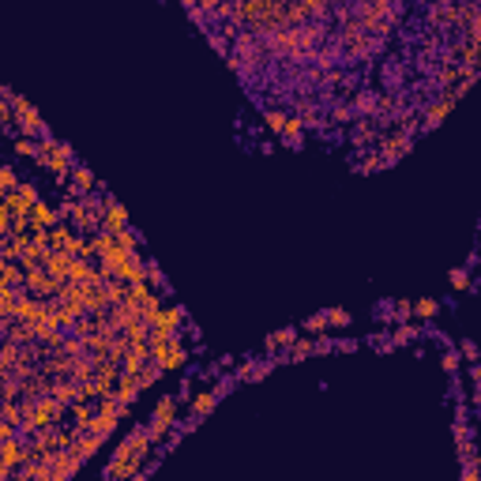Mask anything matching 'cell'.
<instances>
[{
    "label": "cell",
    "mask_w": 481,
    "mask_h": 481,
    "mask_svg": "<svg viewBox=\"0 0 481 481\" xmlns=\"http://www.w3.org/2000/svg\"><path fill=\"white\" fill-rule=\"evenodd\" d=\"M478 466H481V462H466V466H462V481H481Z\"/></svg>",
    "instance_id": "25"
},
{
    "label": "cell",
    "mask_w": 481,
    "mask_h": 481,
    "mask_svg": "<svg viewBox=\"0 0 481 481\" xmlns=\"http://www.w3.org/2000/svg\"><path fill=\"white\" fill-rule=\"evenodd\" d=\"M19 177H15V170H12V165H4V170H0V188H4V192H15V188H19Z\"/></svg>",
    "instance_id": "19"
},
{
    "label": "cell",
    "mask_w": 481,
    "mask_h": 481,
    "mask_svg": "<svg viewBox=\"0 0 481 481\" xmlns=\"http://www.w3.org/2000/svg\"><path fill=\"white\" fill-rule=\"evenodd\" d=\"M90 192H98L95 173H90L87 165H76V170H72V196L68 199H83V196H90Z\"/></svg>",
    "instance_id": "4"
},
{
    "label": "cell",
    "mask_w": 481,
    "mask_h": 481,
    "mask_svg": "<svg viewBox=\"0 0 481 481\" xmlns=\"http://www.w3.org/2000/svg\"><path fill=\"white\" fill-rule=\"evenodd\" d=\"M177 395H165V399H158V406H154V425H151V440L158 443L165 432L173 429V421H177Z\"/></svg>",
    "instance_id": "1"
},
{
    "label": "cell",
    "mask_w": 481,
    "mask_h": 481,
    "mask_svg": "<svg viewBox=\"0 0 481 481\" xmlns=\"http://www.w3.org/2000/svg\"><path fill=\"white\" fill-rule=\"evenodd\" d=\"M323 327H331V323H327V312H316L312 320H304V331H312V335H323Z\"/></svg>",
    "instance_id": "21"
},
{
    "label": "cell",
    "mask_w": 481,
    "mask_h": 481,
    "mask_svg": "<svg viewBox=\"0 0 481 481\" xmlns=\"http://www.w3.org/2000/svg\"><path fill=\"white\" fill-rule=\"evenodd\" d=\"M120 229H128V211L109 196L106 199V215H101V234H120Z\"/></svg>",
    "instance_id": "3"
},
{
    "label": "cell",
    "mask_w": 481,
    "mask_h": 481,
    "mask_svg": "<svg viewBox=\"0 0 481 481\" xmlns=\"http://www.w3.org/2000/svg\"><path fill=\"white\" fill-rule=\"evenodd\" d=\"M140 391H143V387H140V376L124 373V376H120V384L113 387V399H117L120 406H132V399H136Z\"/></svg>",
    "instance_id": "5"
},
{
    "label": "cell",
    "mask_w": 481,
    "mask_h": 481,
    "mask_svg": "<svg viewBox=\"0 0 481 481\" xmlns=\"http://www.w3.org/2000/svg\"><path fill=\"white\" fill-rule=\"evenodd\" d=\"M263 120H267V128H271V132H286V120H290V113H286V109H267L263 113Z\"/></svg>",
    "instance_id": "15"
},
{
    "label": "cell",
    "mask_w": 481,
    "mask_h": 481,
    "mask_svg": "<svg viewBox=\"0 0 481 481\" xmlns=\"http://www.w3.org/2000/svg\"><path fill=\"white\" fill-rule=\"evenodd\" d=\"M72 263H76V260H72L68 252H49V263H45V271H49L57 282H68V271H72Z\"/></svg>",
    "instance_id": "6"
},
{
    "label": "cell",
    "mask_w": 481,
    "mask_h": 481,
    "mask_svg": "<svg viewBox=\"0 0 481 481\" xmlns=\"http://www.w3.org/2000/svg\"><path fill=\"white\" fill-rule=\"evenodd\" d=\"M215 402H218V391H215V387H211V391H199L196 395V402H192V418H207V414L211 410H215Z\"/></svg>",
    "instance_id": "9"
},
{
    "label": "cell",
    "mask_w": 481,
    "mask_h": 481,
    "mask_svg": "<svg viewBox=\"0 0 481 481\" xmlns=\"http://www.w3.org/2000/svg\"><path fill=\"white\" fill-rule=\"evenodd\" d=\"M357 113H354V106H346V101H339V106H331V113H327V120L331 124H350Z\"/></svg>",
    "instance_id": "14"
},
{
    "label": "cell",
    "mask_w": 481,
    "mask_h": 481,
    "mask_svg": "<svg viewBox=\"0 0 481 481\" xmlns=\"http://www.w3.org/2000/svg\"><path fill=\"white\" fill-rule=\"evenodd\" d=\"M354 346H357L354 339H342V342H335V350H342V354H350V350H354Z\"/></svg>",
    "instance_id": "29"
},
{
    "label": "cell",
    "mask_w": 481,
    "mask_h": 481,
    "mask_svg": "<svg viewBox=\"0 0 481 481\" xmlns=\"http://www.w3.org/2000/svg\"><path fill=\"white\" fill-rule=\"evenodd\" d=\"M414 335H418V327H414V323H399V327H395V335H391V342H395V346H402V342H410Z\"/></svg>",
    "instance_id": "20"
},
{
    "label": "cell",
    "mask_w": 481,
    "mask_h": 481,
    "mask_svg": "<svg viewBox=\"0 0 481 481\" xmlns=\"http://www.w3.org/2000/svg\"><path fill=\"white\" fill-rule=\"evenodd\" d=\"M478 68H481V53H478Z\"/></svg>",
    "instance_id": "31"
},
{
    "label": "cell",
    "mask_w": 481,
    "mask_h": 481,
    "mask_svg": "<svg viewBox=\"0 0 481 481\" xmlns=\"http://www.w3.org/2000/svg\"><path fill=\"white\" fill-rule=\"evenodd\" d=\"M282 140L290 143V147H301V140H304V124H301V117L293 113L290 120H286V132H282Z\"/></svg>",
    "instance_id": "11"
},
{
    "label": "cell",
    "mask_w": 481,
    "mask_h": 481,
    "mask_svg": "<svg viewBox=\"0 0 481 481\" xmlns=\"http://www.w3.org/2000/svg\"><path fill=\"white\" fill-rule=\"evenodd\" d=\"M443 368H448V373H455V368H459V354H455V350L443 354Z\"/></svg>",
    "instance_id": "26"
},
{
    "label": "cell",
    "mask_w": 481,
    "mask_h": 481,
    "mask_svg": "<svg viewBox=\"0 0 481 481\" xmlns=\"http://www.w3.org/2000/svg\"><path fill=\"white\" fill-rule=\"evenodd\" d=\"M293 342H297V331H293V327L275 331V335L267 339V354H275V350H282V346H293Z\"/></svg>",
    "instance_id": "12"
},
{
    "label": "cell",
    "mask_w": 481,
    "mask_h": 481,
    "mask_svg": "<svg viewBox=\"0 0 481 481\" xmlns=\"http://www.w3.org/2000/svg\"><path fill=\"white\" fill-rule=\"evenodd\" d=\"M271 365H275V361H260V365H252V361H248V365L237 368V380H263V376L271 373Z\"/></svg>",
    "instance_id": "10"
},
{
    "label": "cell",
    "mask_w": 481,
    "mask_h": 481,
    "mask_svg": "<svg viewBox=\"0 0 481 481\" xmlns=\"http://www.w3.org/2000/svg\"><path fill=\"white\" fill-rule=\"evenodd\" d=\"M331 350H335V342H331L327 335H320L316 339V354H331Z\"/></svg>",
    "instance_id": "27"
},
{
    "label": "cell",
    "mask_w": 481,
    "mask_h": 481,
    "mask_svg": "<svg viewBox=\"0 0 481 481\" xmlns=\"http://www.w3.org/2000/svg\"><path fill=\"white\" fill-rule=\"evenodd\" d=\"M462 357H466V361H478V346H474V342H462Z\"/></svg>",
    "instance_id": "28"
},
{
    "label": "cell",
    "mask_w": 481,
    "mask_h": 481,
    "mask_svg": "<svg viewBox=\"0 0 481 481\" xmlns=\"http://www.w3.org/2000/svg\"><path fill=\"white\" fill-rule=\"evenodd\" d=\"M101 443H106V437H101V432H79L72 448H76L83 459H90V455H98V451H101Z\"/></svg>",
    "instance_id": "7"
},
{
    "label": "cell",
    "mask_w": 481,
    "mask_h": 481,
    "mask_svg": "<svg viewBox=\"0 0 481 481\" xmlns=\"http://www.w3.org/2000/svg\"><path fill=\"white\" fill-rule=\"evenodd\" d=\"M184 361H188V350L181 346V339H173V346H170V354H165V361H162V368H181Z\"/></svg>",
    "instance_id": "13"
},
{
    "label": "cell",
    "mask_w": 481,
    "mask_h": 481,
    "mask_svg": "<svg viewBox=\"0 0 481 481\" xmlns=\"http://www.w3.org/2000/svg\"><path fill=\"white\" fill-rule=\"evenodd\" d=\"M327 323H331V327H346V323H350V312H346V309H327Z\"/></svg>",
    "instance_id": "22"
},
{
    "label": "cell",
    "mask_w": 481,
    "mask_h": 481,
    "mask_svg": "<svg viewBox=\"0 0 481 481\" xmlns=\"http://www.w3.org/2000/svg\"><path fill=\"white\" fill-rule=\"evenodd\" d=\"M437 309H440V304L432 301V297H421V301H414V316H421V320H432V316H437Z\"/></svg>",
    "instance_id": "17"
},
{
    "label": "cell",
    "mask_w": 481,
    "mask_h": 481,
    "mask_svg": "<svg viewBox=\"0 0 481 481\" xmlns=\"http://www.w3.org/2000/svg\"><path fill=\"white\" fill-rule=\"evenodd\" d=\"M117 245L124 248V252H140V234H132V229H120V234H117Z\"/></svg>",
    "instance_id": "18"
},
{
    "label": "cell",
    "mask_w": 481,
    "mask_h": 481,
    "mask_svg": "<svg viewBox=\"0 0 481 481\" xmlns=\"http://www.w3.org/2000/svg\"><path fill=\"white\" fill-rule=\"evenodd\" d=\"M466 282H470L466 267H455V271H451V286H455V290H466Z\"/></svg>",
    "instance_id": "23"
},
{
    "label": "cell",
    "mask_w": 481,
    "mask_h": 481,
    "mask_svg": "<svg viewBox=\"0 0 481 481\" xmlns=\"http://www.w3.org/2000/svg\"><path fill=\"white\" fill-rule=\"evenodd\" d=\"M474 384H478V391H481V365H474Z\"/></svg>",
    "instance_id": "30"
},
{
    "label": "cell",
    "mask_w": 481,
    "mask_h": 481,
    "mask_svg": "<svg viewBox=\"0 0 481 481\" xmlns=\"http://www.w3.org/2000/svg\"><path fill=\"white\" fill-rule=\"evenodd\" d=\"M26 218H31L34 226H42V229H53V226H60V211H53L49 203H38V207H34Z\"/></svg>",
    "instance_id": "8"
},
{
    "label": "cell",
    "mask_w": 481,
    "mask_h": 481,
    "mask_svg": "<svg viewBox=\"0 0 481 481\" xmlns=\"http://www.w3.org/2000/svg\"><path fill=\"white\" fill-rule=\"evenodd\" d=\"M391 316H395V320H406V316H414V304H410V301H399V304H395V309H391Z\"/></svg>",
    "instance_id": "24"
},
{
    "label": "cell",
    "mask_w": 481,
    "mask_h": 481,
    "mask_svg": "<svg viewBox=\"0 0 481 481\" xmlns=\"http://www.w3.org/2000/svg\"><path fill=\"white\" fill-rule=\"evenodd\" d=\"M451 106H455V98H451V95H440L437 101H429L425 113H421V128H425V132H429V128H440L443 117L451 113Z\"/></svg>",
    "instance_id": "2"
},
{
    "label": "cell",
    "mask_w": 481,
    "mask_h": 481,
    "mask_svg": "<svg viewBox=\"0 0 481 481\" xmlns=\"http://www.w3.org/2000/svg\"><path fill=\"white\" fill-rule=\"evenodd\" d=\"M316 354V342H309V339H297L290 346V361H304V357H312Z\"/></svg>",
    "instance_id": "16"
},
{
    "label": "cell",
    "mask_w": 481,
    "mask_h": 481,
    "mask_svg": "<svg viewBox=\"0 0 481 481\" xmlns=\"http://www.w3.org/2000/svg\"><path fill=\"white\" fill-rule=\"evenodd\" d=\"M101 481H109V478H101Z\"/></svg>",
    "instance_id": "32"
}]
</instances>
